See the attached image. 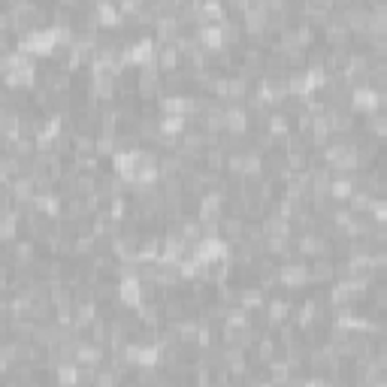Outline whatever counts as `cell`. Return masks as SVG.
<instances>
[{
  "mask_svg": "<svg viewBox=\"0 0 387 387\" xmlns=\"http://www.w3.org/2000/svg\"><path fill=\"white\" fill-rule=\"evenodd\" d=\"M267 130L281 142L288 133H293V118H291V116H284L281 109H272V112H269V118H267Z\"/></svg>",
  "mask_w": 387,
  "mask_h": 387,
  "instance_id": "obj_9",
  "label": "cell"
},
{
  "mask_svg": "<svg viewBox=\"0 0 387 387\" xmlns=\"http://www.w3.org/2000/svg\"><path fill=\"white\" fill-rule=\"evenodd\" d=\"M369 221H372L375 227H387V197H381V200H375V203H372V209H369Z\"/></svg>",
  "mask_w": 387,
  "mask_h": 387,
  "instance_id": "obj_13",
  "label": "cell"
},
{
  "mask_svg": "<svg viewBox=\"0 0 387 387\" xmlns=\"http://www.w3.org/2000/svg\"><path fill=\"white\" fill-rule=\"evenodd\" d=\"M357 176H333V185H330V197H333V203H339V206H348L351 194L357 191Z\"/></svg>",
  "mask_w": 387,
  "mask_h": 387,
  "instance_id": "obj_7",
  "label": "cell"
},
{
  "mask_svg": "<svg viewBox=\"0 0 387 387\" xmlns=\"http://www.w3.org/2000/svg\"><path fill=\"white\" fill-rule=\"evenodd\" d=\"M312 284L309 279V260H284V264H279V288L284 291H305Z\"/></svg>",
  "mask_w": 387,
  "mask_h": 387,
  "instance_id": "obj_1",
  "label": "cell"
},
{
  "mask_svg": "<svg viewBox=\"0 0 387 387\" xmlns=\"http://www.w3.org/2000/svg\"><path fill=\"white\" fill-rule=\"evenodd\" d=\"M155 67L161 73H173V70H181V52L176 45H157V58H155Z\"/></svg>",
  "mask_w": 387,
  "mask_h": 387,
  "instance_id": "obj_8",
  "label": "cell"
},
{
  "mask_svg": "<svg viewBox=\"0 0 387 387\" xmlns=\"http://www.w3.org/2000/svg\"><path fill=\"white\" fill-rule=\"evenodd\" d=\"M245 227H248L245 218L224 215V218H221V239H227V242H239V239H245Z\"/></svg>",
  "mask_w": 387,
  "mask_h": 387,
  "instance_id": "obj_10",
  "label": "cell"
},
{
  "mask_svg": "<svg viewBox=\"0 0 387 387\" xmlns=\"http://www.w3.org/2000/svg\"><path fill=\"white\" fill-rule=\"evenodd\" d=\"M55 375V387H79V363H61Z\"/></svg>",
  "mask_w": 387,
  "mask_h": 387,
  "instance_id": "obj_11",
  "label": "cell"
},
{
  "mask_svg": "<svg viewBox=\"0 0 387 387\" xmlns=\"http://www.w3.org/2000/svg\"><path fill=\"white\" fill-rule=\"evenodd\" d=\"M109 360V351L103 345H97V342H91V339H79V345H76V363L79 366H94L100 369L103 363Z\"/></svg>",
  "mask_w": 387,
  "mask_h": 387,
  "instance_id": "obj_3",
  "label": "cell"
},
{
  "mask_svg": "<svg viewBox=\"0 0 387 387\" xmlns=\"http://www.w3.org/2000/svg\"><path fill=\"white\" fill-rule=\"evenodd\" d=\"M224 118H227V133L230 136H248L252 133V116H248L245 103H227Z\"/></svg>",
  "mask_w": 387,
  "mask_h": 387,
  "instance_id": "obj_4",
  "label": "cell"
},
{
  "mask_svg": "<svg viewBox=\"0 0 387 387\" xmlns=\"http://www.w3.org/2000/svg\"><path fill=\"white\" fill-rule=\"evenodd\" d=\"M269 293L260 288V284H245V288H239V305L248 312H260L267 305Z\"/></svg>",
  "mask_w": 387,
  "mask_h": 387,
  "instance_id": "obj_5",
  "label": "cell"
},
{
  "mask_svg": "<svg viewBox=\"0 0 387 387\" xmlns=\"http://www.w3.org/2000/svg\"><path fill=\"white\" fill-rule=\"evenodd\" d=\"M309 279H312V284H330V281H336V260H333V257L309 260Z\"/></svg>",
  "mask_w": 387,
  "mask_h": 387,
  "instance_id": "obj_6",
  "label": "cell"
},
{
  "mask_svg": "<svg viewBox=\"0 0 387 387\" xmlns=\"http://www.w3.org/2000/svg\"><path fill=\"white\" fill-rule=\"evenodd\" d=\"M372 203H375V197H372V194H366L363 188H357L354 194H351V200H348V209L354 212V215H369Z\"/></svg>",
  "mask_w": 387,
  "mask_h": 387,
  "instance_id": "obj_12",
  "label": "cell"
},
{
  "mask_svg": "<svg viewBox=\"0 0 387 387\" xmlns=\"http://www.w3.org/2000/svg\"><path fill=\"white\" fill-rule=\"evenodd\" d=\"M264 312H267V318H269V324H272V330H276L279 324H288V321H293V312H297V303H293L288 293H269V300H267V305H264Z\"/></svg>",
  "mask_w": 387,
  "mask_h": 387,
  "instance_id": "obj_2",
  "label": "cell"
}]
</instances>
